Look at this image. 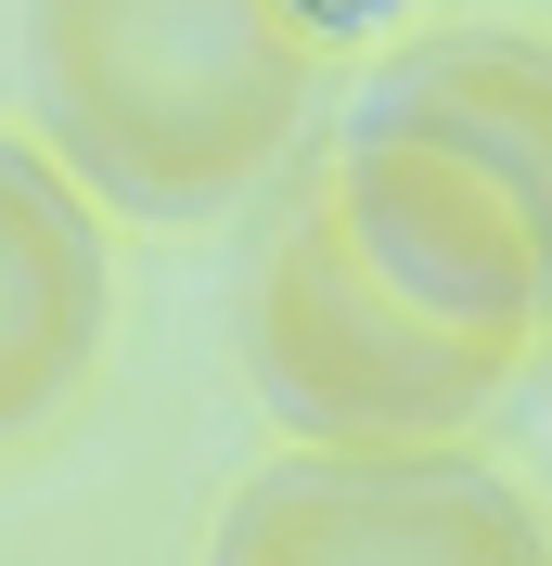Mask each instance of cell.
I'll return each mask as SVG.
<instances>
[{
    "label": "cell",
    "instance_id": "cell-6",
    "mask_svg": "<svg viewBox=\"0 0 552 566\" xmlns=\"http://www.w3.org/2000/svg\"><path fill=\"white\" fill-rule=\"evenodd\" d=\"M360 104L476 142L488 168L552 219V39L540 27H424L360 77Z\"/></svg>",
    "mask_w": 552,
    "mask_h": 566
},
{
    "label": "cell",
    "instance_id": "cell-2",
    "mask_svg": "<svg viewBox=\"0 0 552 566\" xmlns=\"http://www.w3.org/2000/svg\"><path fill=\"white\" fill-rule=\"evenodd\" d=\"M244 374L296 424V451L335 463H412V451H476V424L527 387V360L424 335L412 310H385L360 258H347L321 180H270L257 193V245H244V296H232Z\"/></svg>",
    "mask_w": 552,
    "mask_h": 566
},
{
    "label": "cell",
    "instance_id": "cell-5",
    "mask_svg": "<svg viewBox=\"0 0 552 566\" xmlns=\"http://www.w3.org/2000/svg\"><path fill=\"white\" fill-rule=\"evenodd\" d=\"M104 322H116L104 207L39 142L0 129V451H26L77 412L91 360H104Z\"/></svg>",
    "mask_w": 552,
    "mask_h": 566
},
{
    "label": "cell",
    "instance_id": "cell-3",
    "mask_svg": "<svg viewBox=\"0 0 552 566\" xmlns=\"http://www.w3.org/2000/svg\"><path fill=\"white\" fill-rule=\"evenodd\" d=\"M309 180L385 310H412L424 335H463V348H501V360L552 348V219L476 142L360 104L309 155Z\"/></svg>",
    "mask_w": 552,
    "mask_h": 566
},
{
    "label": "cell",
    "instance_id": "cell-4",
    "mask_svg": "<svg viewBox=\"0 0 552 566\" xmlns=\"http://www.w3.org/2000/svg\"><path fill=\"white\" fill-rule=\"evenodd\" d=\"M206 566H552V528L476 451H412V463L296 451L219 502Z\"/></svg>",
    "mask_w": 552,
    "mask_h": 566
},
{
    "label": "cell",
    "instance_id": "cell-1",
    "mask_svg": "<svg viewBox=\"0 0 552 566\" xmlns=\"http://www.w3.org/2000/svg\"><path fill=\"white\" fill-rule=\"evenodd\" d=\"M39 155L141 232H206L296 180L335 39L309 0H26Z\"/></svg>",
    "mask_w": 552,
    "mask_h": 566
}]
</instances>
